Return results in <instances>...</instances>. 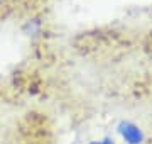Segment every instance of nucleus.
<instances>
[{
  "label": "nucleus",
  "mask_w": 152,
  "mask_h": 144,
  "mask_svg": "<svg viewBox=\"0 0 152 144\" xmlns=\"http://www.w3.org/2000/svg\"><path fill=\"white\" fill-rule=\"evenodd\" d=\"M120 132L124 134V137L127 139L130 144H137L139 141H140V134H139V131H137L134 126H130V124H124L122 129H120Z\"/></svg>",
  "instance_id": "obj_1"
}]
</instances>
